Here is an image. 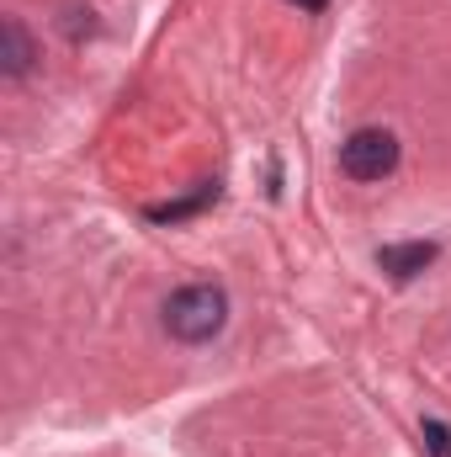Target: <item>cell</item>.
Wrapping results in <instances>:
<instances>
[{
	"mask_svg": "<svg viewBox=\"0 0 451 457\" xmlns=\"http://www.w3.org/2000/svg\"><path fill=\"white\" fill-rule=\"evenodd\" d=\"M425 442H430V457H451V431L441 420H425Z\"/></svg>",
	"mask_w": 451,
	"mask_h": 457,
	"instance_id": "obj_6",
	"label": "cell"
},
{
	"mask_svg": "<svg viewBox=\"0 0 451 457\" xmlns=\"http://www.w3.org/2000/svg\"><path fill=\"white\" fill-rule=\"evenodd\" d=\"M393 165H398V138L388 128H356L340 144V170L350 181H382Z\"/></svg>",
	"mask_w": 451,
	"mask_h": 457,
	"instance_id": "obj_2",
	"label": "cell"
},
{
	"mask_svg": "<svg viewBox=\"0 0 451 457\" xmlns=\"http://www.w3.org/2000/svg\"><path fill=\"white\" fill-rule=\"evenodd\" d=\"M0 37H5V54H0L5 64H0V70H5V80H21V75H27V64L37 59V54H32V37H27V27H21L16 16H5V21H0Z\"/></svg>",
	"mask_w": 451,
	"mask_h": 457,
	"instance_id": "obj_4",
	"label": "cell"
},
{
	"mask_svg": "<svg viewBox=\"0 0 451 457\" xmlns=\"http://www.w3.org/2000/svg\"><path fill=\"white\" fill-rule=\"evenodd\" d=\"M292 5H303V11H324L330 0H292Z\"/></svg>",
	"mask_w": 451,
	"mask_h": 457,
	"instance_id": "obj_7",
	"label": "cell"
},
{
	"mask_svg": "<svg viewBox=\"0 0 451 457\" xmlns=\"http://www.w3.org/2000/svg\"><path fill=\"white\" fill-rule=\"evenodd\" d=\"M218 197V187H202L197 197H186V203H165V208H149V219H186V213H197L202 203H213Z\"/></svg>",
	"mask_w": 451,
	"mask_h": 457,
	"instance_id": "obj_5",
	"label": "cell"
},
{
	"mask_svg": "<svg viewBox=\"0 0 451 457\" xmlns=\"http://www.w3.org/2000/svg\"><path fill=\"white\" fill-rule=\"evenodd\" d=\"M224 320H228V293L213 287V282H192V287L170 293V303H165V330L186 345L213 341L224 330Z\"/></svg>",
	"mask_w": 451,
	"mask_h": 457,
	"instance_id": "obj_1",
	"label": "cell"
},
{
	"mask_svg": "<svg viewBox=\"0 0 451 457\" xmlns=\"http://www.w3.org/2000/svg\"><path fill=\"white\" fill-rule=\"evenodd\" d=\"M430 261H436V245H430V239H409V245H382V250H377V266H382L388 277H398V282L420 277Z\"/></svg>",
	"mask_w": 451,
	"mask_h": 457,
	"instance_id": "obj_3",
	"label": "cell"
}]
</instances>
